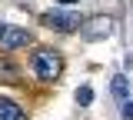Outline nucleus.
<instances>
[{"mask_svg": "<svg viewBox=\"0 0 133 120\" xmlns=\"http://www.w3.org/2000/svg\"><path fill=\"white\" fill-rule=\"evenodd\" d=\"M0 120H27V113H23V107H17L14 100L0 97Z\"/></svg>", "mask_w": 133, "mask_h": 120, "instance_id": "39448f33", "label": "nucleus"}, {"mask_svg": "<svg viewBox=\"0 0 133 120\" xmlns=\"http://www.w3.org/2000/svg\"><path fill=\"white\" fill-rule=\"evenodd\" d=\"M0 34H3V23H0Z\"/></svg>", "mask_w": 133, "mask_h": 120, "instance_id": "9b49d317", "label": "nucleus"}, {"mask_svg": "<svg viewBox=\"0 0 133 120\" xmlns=\"http://www.w3.org/2000/svg\"><path fill=\"white\" fill-rule=\"evenodd\" d=\"M80 34H83V40H107V37L113 34V17H103V14H97V17H90L87 23L80 27Z\"/></svg>", "mask_w": 133, "mask_h": 120, "instance_id": "f03ea898", "label": "nucleus"}, {"mask_svg": "<svg viewBox=\"0 0 133 120\" xmlns=\"http://www.w3.org/2000/svg\"><path fill=\"white\" fill-rule=\"evenodd\" d=\"M77 103H80V107H90V103H93V90H90V87H80V90H77Z\"/></svg>", "mask_w": 133, "mask_h": 120, "instance_id": "6e6552de", "label": "nucleus"}, {"mask_svg": "<svg viewBox=\"0 0 133 120\" xmlns=\"http://www.w3.org/2000/svg\"><path fill=\"white\" fill-rule=\"evenodd\" d=\"M60 3H63V7H73V3H77V0H60Z\"/></svg>", "mask_w": 133, "mask_h": 120, "instance_id": "9d476101", "label": "nucleus"}, {"mask_svg": "<svg viewBox=\"0 0 133 120\" xmlns=\"http://www.w3.org/2000/svg\"><path fill=\"white\" fill-rule=\"evenodd\" d=\"M127 93H130V80H127L123 73H120V77H113V97L123 103V100H127Z\"/></svg>", "mask_w": 133, "mask_h": 120, "instance_id": "0eeeda50", "label": "nucleus"}, {"mask_svg": "<svg viewBox=\"0 0 133 120\" xmlns=\"http://www.w3.org/2000/svg\"><path fill=\"white\" fill-rule=\"evenodd\" d=\"M30 67H33V73H37L40 80H57L60 70H63V60H60V53H57V50L40 47V50L30 57Z\"/></svg>", "mask_w": 133, "mask_h": 120, "instance_id": "f257e3e1", "label": "nucleus"}, {"mask_svg": "<svg viewBox=\"0 0 133 120\" xmlns=\"http://www.w3.org/2000/svg\"><path fill=\"white\" fill-rule=\"evenodd\" d=\"M27 43H30V34L23 27H3V34H0V47L3 50H17V47H27Z\"/></svg>", "mask_w": 133, "mask_h": 120, "instance_id": "20e7f679", "label": "nucleus"}, {"mask_svg": "<svg viewBox=\"0 0 133 120\" xmlns=\"http://www.w3.org/2000/svg\"><path fill=\"white\" fill-rule=\"evenodd\" d=\"M0 80H3V84H17V80H20V70H17L7 57H0Z\"/></svg>", "mask_w": 133, "mask_h": 120, "instance_id": "423d86ee", "label": "nucleus"}, {"mask_svg": "<svg viewBox=\"0 0 133 120\" xmlns=\"http://www.w3.org/2000/svg\"><path fill=\"white\" fill-rule=\"evenodd\" d=\"M120 107H123V110H120V117H123V120H133V100H123Z\"/></svg>", "mask_w": 133, "mask_h": 120, "instance_id": "1a4fd4ad", "label": "nucleus"}, {"mask_svg": "<svg viewBox=\"0 0 133 120\" xmlns=\"http://www.w3.org/2000/svg\"><path fill=\"white\" fill-rule=\"evenodd\" d=\"M43 23H47L50 30H60V34H70V30H80L83 27V20H80V14H63V10H50L47 17H43Z\"/></svg>", "mask_w": 133, "mask_h": 120, "instance_id": "7ed1b4c3", "label": "nucleus"}]
</instances>
